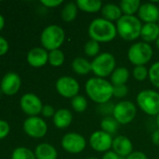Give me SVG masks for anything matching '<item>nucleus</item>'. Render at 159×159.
<instances>
[{"mask_svg": "<svg viewBox=\"0 0 159 159\" xmlns=\"http://www.w3.org/2000/svg\"><path fill=\"white\" fill-rule=\"evenodd\" d=\"M87 96L97 104L110 102L113 96V86L111 82L100 77H92L85 84Z\"/></svg>", "mask_w": 159, "mask_h": 159, "instance_id": "nucleus-1", "label": "nucleus"}, {"mask_svg": "<svg viewBox=\"0 0 159 159\" xmlns=\"http://www.w3.org/2000/svg\"><path fill=\"white\" fill-rule=\"evenodd\" d=\"M88 34L92 40L98 43L112 41L117 34L116 25L104 18H97L91 21L88 27Z\"/></svg>", "mask_w": 159, "mask_h": 159, "instance_id": "nucleus-2", "label": "nucleus"}, {"mask_svg": "<svg viewBox=\"0 0 159 159\" xmlns=\"http://www.w3.org/2000/svg\"><path fill=\"white\" fill-rule=\"evenodd\" d=\"M117 34L127 41H133L141 37L142 23L136 16L123 15L116 21Z\"/></svg>", "mask_w": 159, "mask_h": 159, "instance_id": "nucleus-3", "label": "nucleus"}, {"mask_svg": "<svg viewBox=\"0 0 159 159\" xmlns=\"http://www.w3.org/2000/svg\"><path fill=\"white\" fill-rule=\"evenodd\" d=\"M65 32L62 27L52 24L47 26L41 33L40 42L43 48L52 51L59 49L65 41Z\"/></svg>", "mask_w": 159, "mask_h": 159, "instance_id": "nucleus-4", "label": "nucleus"}, {"mask_svg": "<svg viewBox=\"0 0 159 159\" xmlns=\"http://www.w3.org/2000/svg\"><path fill=\"white\" fill-rule=\"evenodd\" d=\"M115 58L110 52H103L98 54L91 62L92 72L96 75V77L104 78L112 75L115 70Z\"/></svg>", "mask_w": 159, "mask_h": 159, "instance_id": "nucleus-5", "label": "nucleus"}, {"mask_svg": "<svg viewBox=\"0 0 159 159\" xmlns=\"http://www.w3.org/2000/svg\"><path fill=\"white\" fill-rule=\"evenodd\" d=\"M153 53L151 45L142 41L137 42L129 48L127 57L129 61L135 66H144L153 58Z\"/></svg>", "mask_w": 159, "mask_h": 159, "instance_id": "nucleus-6", "label": "nucleus"}, {"mask_svg": "<svg viewBox=\"0 0 159 159\" xmlns=\"http://www.w3.org/2000/svg\"><path fill=\"white\" fill-rule=\"evenodd\" d=\"M137 104L147 115L155 116L159 115V93L156 90L144 89L137 96Z\"/></svg>", "mask_w": 159, "mask_h": 159, "instance_id": "nucleus-7", "label": "nucleus"}, {"mask_svg": "<svg viewBox=\"0 0 159 159\" xmlns=\"http://www.w3.org/2000/svg\"><path fill=\"white\" fill-rule=\"evenodd\" d=\"M137 115V108L130 101H122L114 105L112 116L121 125H127L133 121Z\"/></svg>", "mask_w": 159, "mask_h": 159, "instance_id": "nucleus-8", "label": "nucleus"}, {"mask_svg": "<svg viewBox=\"0 0 159 159\" xmlns=\"http://www.w3.org/2000/svg\"><path fill=\"white\" fill-rule=\"evenodd\" d=\"M55 88L57 92L64 98H71L76 97L80 91V84L79 82L71 76H61L57 79L55 83Z\"/></svg>", "mask_w": 159, "mask_h": 159, "instance_id": "nucleus-9", "label": "nucleus"}, {"mask_svg": "<svg viewBox=\"0 0 159 159\" xmlns=\"http://www.w3.org/2000/svg\"><path fill=\"white\" fill-rule=\"evenodd\" d=\"M61 145L69 154H80L85 149L86 141L82 135L76 132H69L63 137Z\"/></svg>", "mask_w": 159, "mask_h": 159, "instance_id": "nucleus-10", "label": "nucleus"}, {"mask_svg": "<svg viewBox=\"0 0 159 159\" xmlns=\"http://www.w3.org/2000/svg\"><path fill=\"white\" fill-rule=\"evenodd\" d=\"M24 132L32 138H42L48 131L46 122L38 116H29L23 122Z\"/></svg>", "mask_w": 159, "mask_h": 159, "instance_id": "nucleus-11", "label": "nucleus"}, {"mask_svg": "<svg viewBox=\"0 0 159 159\" xmlns=\"http://www.w3.org/2000/svg\"><path fill=\"white\" fill-rule=\"evenodd\" d=\"M90 146L97 152H108L112 147V136L103 130H97L93 132L89 139Z\"/></svg>", "mask_w": 159, "mask_h": 159, "instance_id": "nucleus-12", "label": "nucleus"}, {"mask_svg": "<svg viewBox=\"0 0 159 159\" xmlns=\"http://www.w3.org/2000/svg\"><path fill=\"white\" fill-rule=\"evenodd\" d=\"M20 105L22 110L30 116H37L43 108L41 100L33 93H26L22 95L20 100Z\"/></svg>", "mask_w": 159, "mask_h": 159, "instance_id": "nucleus-13", "label": "nucleus"}, {"mask_svg": "<svg viewBox=\"0 0 159 159\" xmlns=\"http://www.w3.org/2000/svg\"><path fill=\"white\" fill-rule=\"evenodd\" d=\"M21 77L18 74L10 72L5 75L2 78L0 89L6 95H14L16 94L21 88Z\"/></svg>", "mask_w": 159, "mask_h": 159, "instance_id": "nucleus-14", "label": "nucleus"}, {"mask_svg": "<svg viewBox=\"0 0 159 159\" xmlns=\"http://www.w3.org/2000/svg\"><path fill=\"white\" fill-rule=\"evenodd\" d=\"M139 18L145 23H157L159 19V8L154 3L142 4L139 11Z\"/></svg>", "mask_w": 159, "mask_h": 159, "instance_id": "nucleus-15", "label": "nucleus"}, {"mask_svg": "<svg viewBox=\"0 0 159 159\" xmlns=\"http://www.w3.org/2000/svg\"><path fill=\"white\" fill-rule=\"evenodd\" d=\"M48 61L49 53L43 48H34L27 54V62L35 68L44 66Z\"/></svg>", "mask_w": 159, "mask_h": 159, "instance_id": "nucleus-16", "label": "nucleus"}, {"mask_svg": "<svg viewBox=\"0 0 159 159\" xmlns=\"http://www.w3.org/2000/svg\"><path fill=\"white\" fill-rule=\"evenodd\" d=\"M112 151L116 153L120 157L126 158L133 152V144L130 139L126 136H117L113 139Z\"/></svg>", "mask_w": 159, "mask_h": 159, "instance_id": "nucleus-17", "label": "nucleus"}, {"mask_svg": "<svg viewBox=\"0 0 159 159\" xmlns=\"http://www.w3.org/2000/svg\"><path fill=\"white\" fill-rule=\"evenodd\" d=\"M73 119V116L71 112L67 109H59L55 112L53 116V124L58 129H66L67 128Z\"/></svg>", "mask_w": 159, "mask_h": 159, "instance_id": "nucleus-18", "label": "nucleus"}, {"mask_svg": "<svg viewBox=\"0 0 159 159\" xmlns=\"http://www.w3.org/2000/svg\"><path fill=\"white\" fill-rule=\"evenodd\" d=\"M141 37L143 42L150 43L157 41L159 37V25L158 23H144L142 28Z\"/></svg>", "mask_w": 159, "mask_h": 159, "instance_id": "nucleus-19", "label": "nucleus"}, {"mask_svg": "<svg viewBox=\"0 0 159 159\" xmlns=\"http://www.w3.org/2000/svg\"><path fill=\"white\" fill-rule=\"evenodd\" d=\"M35 156L37 159H57L56 149L49 143H40L36 147Z\"/></svg>", "mask_w": 159, "mask_h": 159, "instance_id": "nucleus-20", "label": "nucleus"}, {"mask_svg": "<svg viewBox=\"0 0 159 159\" xmlns=\"http://www.w3.org/2000/svg\"><path fill=\"white\" fill-rule=\"evenodd\" d=\"M101 13H102V18L112 22L117 21L123 16L120 7L115 4H111V3L106 4L102 7Z\"/></svg>", "mask_w": 159, "mask_h": 159, "instance_id": "nucleus-21", "label": "nucleus"}, {"mask_svg": "<svg viewBox=\"0 0 159 159\" xmlns=\"http://www.w3.org/2000/svg\"><path fill=\"white\" fill-rule=\"evenodd\" d=\"M71 66L74 73H76L79 75H86L92 71L91 62L82 57H78L74 59Z\"/></svg>", "mask_w": 159, "mask_h": 159, "instance_id": "nucleus-22", "label": "nucleus"}, {"mask_svg": "<svg viewBox=\"0 0 159 159\" xmlns=\"http://www.w3.org/2000/svg\"><path fill=\"white\" fill-rule=\"evenodd\" d=\"M129 71L126 67H118L115 68L113 73L111 75V83L112 86H120L126 85L129 78Z\"/></svg>", "mask_w": 159, "mask_h": 159, "instance_id": "nucleus-23", "label": "nucleus"}, {"mask_svg": "<svg viewBox=\"0 0 159 159\" xmlns=\"http://www.w3.org/2000/svg\"><path fill=\"white\" fill-rule=\"evenodd\" d=\"M76 5L78 8L88 13H96L103 7L102 2L99 0H78Z\"/></svg>", "mask_w": 159, "mask_h": 159, "instance_id": "nucleus-24", "label": "nucleus"}, {"mask_svg": "<svg viewBox=\"0 0 159 159\" xmlns=\"http://www.w3.org/2000/svg\"><path fill=\"white\" fill-rule=\"evenodd\" d=\"M141 5L142 4L140 0H122L119 7L122 10V13L125 15L134 16V14L139 11Z\"/></svg>", "mask_w": 159, "mask_h": 159, "instance_id": "nucleus-25", "label": "nucleus"}, {"mask_svg": "<svg viewBox=\"0 0 159 159\" xmlns=\"http://www.w3.org/2000/svg\"><path fill=\"white\" fill-rule=\"evenodd\" d=\"M77 13H78V7L76 3L69 2V3H67L65 7H63L62 12H61V17L66 22H70L76 19Z\"/></svg>", "mask_w": 159, "mask_h": 159, "instance_id": "nucleus-26", "label": "nucleus"}, {"mask_svg": "<svg viewBox=\"0 0 159 159\" xmlns=\"http://www.w3.org/2000/svg\"><path fill=\"white\" fill-rule=\"evenodd\" d=\"M119 125L120 124L113 118V116H107V117L103 118L100 123L101 130H103L111 135L116 133V131L119 128Z\"/></svg>", "mask_w": 159, "mask_h": 159, "instance_id": "nucleus-27", "label": "nucleus"}, {"mask_svg": "<svg viewBox=\"0 0 159 159\" xmlns=\"http://www.w3.org/2000/svg\"><path fill=\"white\" fill-rule=\"evenodd\" d=\"M49 63L53 67L61 66L65 61V55L62 50L55 49L49 52Z\"/></svg>", "mask_w": 159, "mask_h": 159, "instance_id": "nucleus-28", "label": "nucleus"}, {"mask_svg": "<svg viewBox=\"0 0 159 159\" xmlns=\"http://www.w3.org/2000/svg\"><path fill=\"white\" fill-rule=\"evenodd\" d=\"M11 159H37L35 153L26 147L16 148L11 155Z\"/></svg>", "mask_w": 159, "mask_h": 159, "instance_id": "nucleus-29", "label": "nucleus"}, {"mask_svg": "<svg viewBox=\"0 0 159 159\" xmlns=\"http://www.w3.org/2000/svg\"><path fill=\"white\" fill-rule=\"evenodd\" d=\"M71 106L77 113H83L87 108V101L82 95H77L71 100Z\"/></svg>", "mask_w": 159, "mask_h": 159, "instance_id": "nucleus-30", "label": "nucleus"}, {"mask_svg": "<svg viewBox=\"0 0 159 159\" xmlns=\"http://www.w3.org/2000/svg\"><path fill=\"white\" fill-rule=\"evenodd\" d=\"M99 50H100L99 43L95 41V40L90 39L84 45V52L89 57H95L96 58L99 54Z\"/></svg>", "mask_w": 159, "mask_h": 159, "instance_id": "nucleus-31", "label": "nucleus"}, {"mask_svg": "<svg viewBox=\"0 0 159 159\" xmlns=\"http://www.w3.org/2000/svg\"><path fill=\"white\" fill-rule=\"evenodd\" d=\"M151 83L159 89V61L155 62L149 69V75H148Z\"/></svg>", "mask_w": 159, "mask_h": 159, "instance_id": "nucleus-32", "label": "nucleus"}, {"mask_svg": "<svg viewBox=\"0 0 159 159\" xmlns=\"http://www.w3.org/2000/svg\"><path fill=\"white\" fill-rule=\"evenodd\" d=\"M133 77L138 80V81H143L145 80L148 75H149V70H147V68L143 65L142 66H135V68L133 69Z\"/></svg>", "mask_w": 159, "mask_h": 159, "instance_id": "nucleus-33", "label": "nucleus"}, {"mask_svg": "<svg viewBox=\"0 0 159 159\" xmlns=\"http://www.w3.org/2000/svg\"><path fill=\"white\" fill-rule=\"evenodd\" d=\"M128 93V88L127 85L113 86V96L116 98H125Z\"/></svg>", "mask_w": 159, "mask_h": 159, "instance_id": "nucleus-34", "label": "nucleus"}, {"mask_svg": "<svg viewBox=\"0 0 159 159\" xmlns=\"http://www.w3.org/2000/svg\"><path fill=\"white\" fill-rule=\"evenodd\" d=\"M9 133V125L5 120L0 119V140L4 139Z\"/></svg>", "mask_w": 159, "mask_h": 159, "instance_id": "nucleus-35", "label": "nucleus"}, {"mask_svg": "<svg viewBox=\"0 0 159 159\" xmlns=\"http://www.w3.org/2000/svg\"><path fill=\"white\" fill-rule=\"evenodd\" d=\"M55 112H56V111L54 110V108H53L52 105L46 104V105H43V108H42L41 114H42V116H45V117H51V116H52V117H53V116H54Z\"/></svg>", "mask_w": 159, "mask_h": 159, "instance_id": "nucleus-36", "label": "nucleus"}, {"mask_svg": "<svg viewBox=\"0 0 159 159\" xmlns=\"http://www.w3.org/2000/svg\"><path fill=\"white\" fill-rule=\"evenodd\" d=\"M40 3L47 7H56L60 6L63 3V1L62 0H41Z\"/></svg>", "mask_w": 159, "mask_h": 159, "instance_id": "nucleus-37", "label": "nucleus"}, {"mask_svg": "<svg viewBox=\"0 0 159 159\" xmlns=\"http://www.w3.org/2000/svg\"><path fill=\"white\" fill-rule=\"evenodd\" d=\"M8 50V43L7 41L0 35V56L5 55Z\"/></svg>", "mask_w": 159, "mask_h": 159, "instance_id": "nucleus-38", "label": "nucleus"}, {"mask_svg": "<svg viewBox=\"0 0 159 159\" xmlns=\"http://www.w3.org/2000/svg\"><path fill=\"white\" fill-rule=\"evenodd\" d=\"M125 159H148L146 155L142 152L140 151H136V152H132L128 157H127Z\"/></svg>", "mask_w": 159, "mask_h": 159, "instance_id": "nucleus-39", "label": "nucleus"}, {"mask_svg": "<svg viewBox=\"0 0 159 159\" xmlns=\"http://www.w3.org/2000/svg\"><path fill=\"white\" fill-rule=\"evenodd\" d=\"M102 159H120V157L113 151H108L104 154Z\"/></svg>", "mask_w": 159, "mask_h": 159, "instance_id": "nucleus-40", "label": "nucleus"}, {"mask_svg": "<svg viewBox=\"0 0 159 159\" xmlns=\"http://www.w3.org/2000/svg\"><path fill=\"white\" fill-rule=\"evenodd\" d=\"M152 142H153L154 144L159 146V129L153 132V134H152Z\"/></svg>", "mask_w": 159, "mask_h": 159, "instance_id": "nucleus-41", "label": "nucleus"}, {"mask_svg": "<svg viewBox=\"0 0 159 159\" xmlns=\"http://www.w3.org/2000/svg\"><path fill=\"white\" fill-rule=\"evenodd\" d=\"M4 26H5V19H4V17L0 14V31L4 28Z\"/></svg>", "mask_w": 159, "mask_h": 159, "instance_id": "nucleus-42", "label": "nucleus"}, {"mask_svg": "<svg viewBox=\"0 0 159 159\" xmlns=\"http://www.w3.org/2000/svg\"><path fill=\"white\" fill-rule=\"evenodd\" d=\"M157 126H158L159 128V115L157 116Z\"/></svg>", "mask_w": 159, "mask_h": 159, "instance_id": "nucleus-43", "label": "nucleus"}, {"mask_svg": "<svg viewBox=\"0 0 159 159\" xmlns=\"http://www.w3.org/2000/svg\"><path fill=\"white\" fill-rule=\"evenodd\" d=\"M156 44H157V47L158 48V49H159V37L157 38V40L156 41Z\"/></svg>", "mask_w": 159, "mask_h": 159, "instance_id": "nucleus-44", "label": "nucleus"}, {"mask_svg": "<svg viewBox=\"0 0 159 159\" xmlns=\"http://www.w3.org/2000/svg\"><path fill=\"white\" fill-rule=\"evenodd\" d=\"M87 159H98V158H97V157H89V158H87Z\"/></svg>", "mask_w": 159, "mask_h": 159, "instance_id": "nucleus-45", "label": "nucleus"}, {"mask_svg": "<svg viewBox=\"0 0 159 159\" xmlns=\"http://www.w3.org/2000/svg\"><path fill=\"white\" fill-rule=\"evenodd\" d=\"M1 93H2V91H1V89H0V97H1Z\"/></svg>", "mask_w": 159, "mask_h": 159, "instance_id": "nucleus-46", "label": "nucleus"}, {"mask_svg": "<svg viewBox=\"0 0 159 159\" xmlns=\"http://www.w3.org/2000/svg\"><path fill=\"white\" fill-rule=\"evenodd\" d=\"M158 25H159V19H158Z\"/></svg>", "mask_w": 159, "mask_h": 159, "instance_id": "nucleus-47", "label": "nucleus"}]
</instances>
